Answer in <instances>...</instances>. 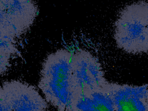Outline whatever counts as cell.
I'll list each match as a JSON object with an SVG mask.
<instances>
[{
	"label": "cell",
	"instance_id": "cell-3",
	"mask_svg": "<svg viewBox=\"0 0 148 111\" xmlns=\"http://www.w3.org/2000/svg\"><path fill=\"white\" fill-rule=\"evenodd\" d=\"M107 82L100 62L91 53L79 50L72 54L71 102L85 93L102 87Z\"/></svg>",
	"mask_w": 148,
	"mask_h": 111
},
{
	"label": "cell",
	"instance_id": "cell-6",
	"mask_svg": "<svg viewBox=\"0 0 148 111\" xmlns=\"http://www.w3.org/2000/svg\"><path fill=\"white\" fill-rule=\"evenodd\" d=\"M114 111H148V85L134 86L108 82Z\"/></svg>",
	"mask_w": 148,
	"mask_h": 111
},
{
	"label": "cell",
	"instance_id": "cell-5",
	"mask_svg": "<svg viewBox=\"0 0 148 111\" xmlns=\"http://www.w3.org/2000/svg\"><path fill=\"white\" fill-rule=\"evenodd\" d=\"M46 101L34 86L17 80L2 83L0 111H48Z\"/></svg>",
	"mask_w": 148,
	"mask_h": 111
},
{
	"label": "cell",
	"instance_id": "cell-2",
	"mask_svg": "<svg viewBox=\"0 0 148 111\" xmlns=\"http://www.w3.org/2000/svg\"><path fill=\"white\" fill-rule=\"evenodd\" d=\"M114 39L117 46L128 54L148 53L142 1L128 5L121 10L114 23Z\"/></svg>",
	"mask_w": 148,
	"mask_h": 111
},
{
	"label": "cell",
	"instance_id": "cell-7",
	"mask_svg": "<svg viewBox=\"0 0 148 111\" xmlns=\"http://www.w3.org/2000/svg\"><path fill=\"white\" fill-rule=\"evenodd\" d=\"M14 41L9 39L0 38V69L1 75H3L7 70L11 56L17 51Z\"/></svg>",
	"mask_w": 148,
	"mask_h": 111
},
{
	"label": "cell",
	"instance_id": "cell-8",
	"mask_svg": "<svg viewBox=\"0 0 148 111\" xmlns=\"http://www.w3.org/2000/svg\"><path fill=\"white\" fill-rule=\"evenodd\" d=\"M143 8H144V15L145 21L148 29V2L143 1Z\"/></svg>",
	"mask_w": 148,
	"mask_h": 111
},
{
	"label": "cell",
	"instance_id": "cell-4",
	"mask_svg": "<svg viewBox=\"0 0 148 111\" xmlns=\"http://www.w3.org/2000/svg\"><path fill=\"white\" fill-rule=\"evenodd\" d=\"M37 6L34 0H0V38L14 40L32 25Z\"/></svg>",
	"mask_w": 148,
	"mask_h": 111
},
{
	"label": "cell",
	"instance_id": "cell-1",
	"mask_svg": "<svg viewBox=\"0 0 148 111\" xmlns=\"http://www.w3.org/2000/svg\"><path fill=\"white\" fill-rule=\"evenodd\" d=\"M68 50L58 49L44 60L38 87L58 111H69L71 103V59Z\"/></svg>",
	"mask_w": 148,
	"mask_h": 111
}]
</instances>
